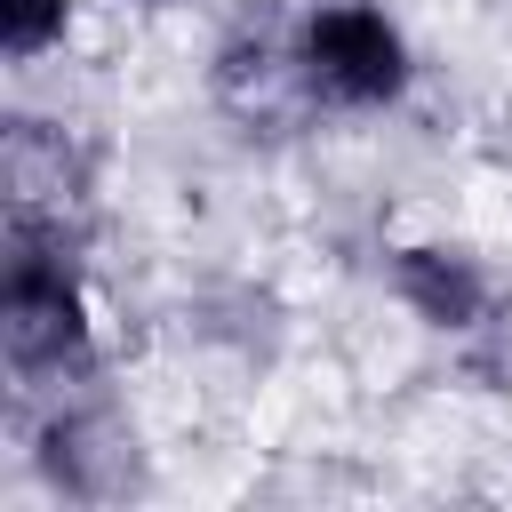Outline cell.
Masks as SVG:
<instances>
[{"instance_id": "cell-1", "label": "cell", "mask_w": 512, "mask_h": 512, "mask_svg": "<svg viewBox=\"0 0 512 512\" xmlns=\"http://www.w3.org/2000/svg\"><path fill=\"white\" fill-rule=\"evenodd\" d=\"M0 352L16 376H64L88 352V296L64 264V232L32 208L8 216V272H0Z\"/></svg>"}, {"instance_id": "cell-2", "label": "cell", "mask_w": 512, "mask_h": 512, "mask_svg": "<svg viewBox=\"0 0 512 512\" xmlns=\"http://www.w3.org/2000/svg\"><path fill=\"white\" fill-rule=\"evenodd\" d=\"M296 72L312 96L344 112H376L408 88V40L376 0H320L296 40Z\"/></svg>"}, {"instance_id": "cell-3", "label": "cell", "mask_w": 512, "mask_h": 512, "mask_svg": "<svg viewBox=\"0 0 512 512\" xmlns=\"http://www.w3.org/2000/svg\"><path fill=\"white\" fill-rule=\"evenodd\" d=\"M392 296L424 328H472L488 312V272L448 240H408V248H392Z\"/></svg>"}, {"instance_id": "cell-4", "label": "cell", "mask_w": 512, "mask_h": 512, "mask_svg": "<svg viewBox=\"0 0 512 512\" xmlns=\"http://www.w3.org/2000/svg\"><path fill=\"white\" fill-rule=\"evenodd\" d=\"M64 24H72V0H0V48H8V64L48 56L64 40Z\"/></svg>"}]
</instances>
